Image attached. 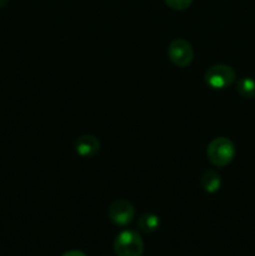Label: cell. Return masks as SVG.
Returning <instances> with one entry per match:
<instances>
[{"label":"cell","mask_w":255,"mask_h":256,"mask_svg":"<svg viewBox=\"0 0 255 256\" xmlns=\"http://www.w3.org/2000/svg\"><path fill=\"white\" fill-rule=\"evenodd\" d=\"M235 156V145L225 136H218L209 142L206 158L214 166L224 168L232 162Z\"/></svg>","instance_id":"1"},{"label":"cell","mask_w":255,"mask_h":256,"mask_svg":"<svg viewBox=\"0 0 255 256\" xmlns=\"http://www.w3.org/2000/svg\"><path fill=\"white\" fill-rule=\"evenodd\" d=\"M114 252L116 256H142L144 252V242L139 232L122 230L115 236Z\"/></svg>","instance_id":"2"},{"label":"cell","mask_w":255,"mask_h":256,"mask_svg":"<svg viewBox=\"0 0 255 256\" xmlns=\"http://www.w3.org/2000/svg\"><path fill=\"white\" fill-rule=\"evenodd\" d=\"M204 80L212 89L222 90L229 88L235 82V72L232 66L225 64H215L208 68Z\"/></svg>","instance_id":"3"},{"label":"cell","mask_w":255,"mask_h":256,"mask_svg":"<svg viewBox=\"0 0 255 256\" xmlns=\"http://www.w3.org/2000/svg\"><path fill=\"white\" fill-rule=\"evenodd\" d=\"M168 55L174 65L179 68H186L194 59V49L192 44L185 39H174L170 42L168 48Z\"/></svg>","instance_id":"4"},{"label":"cell","mask_w":255,"mask_h":256,"mask_svg":"<svg viewBox=\"0 0 255 256\" xmlns=\"http://www.w3.org/2000/svg\"><path fill=\"white\" fill-rule=\"evenodd\" d=\"M108 215H109L110 222L114 225L126 226L135 218L134 205L125 199H118L110 205Z\"/></svg>","instance_id":"5"},{"label":"cell","mask_w":255,"mask_h":256,"mask_svg":"<svg viewBox=\"0 0 255 256\" xmlns=\"http://www.w3.org/2000/svg\"><path fill=\"white\" fill-rule=\"evenodd\" d=\"M100 142L94 135H82L75 142V152L82 158H92L99 152Z\"/></svg>","instance_id":"6"},{"label":"cell","mask_w":255,"mask_h":256,"mask_svg":"<svg viewBox=\"0 0 255 256\" xmlns=\"http://www.w3.org/2000/svg\"><path fill=\"white\" fill-rule=\"evenodd\" d=\"M200 184H202V188L204 189V192H206L208 194H212V192H216L220 189V186H222V179H220V175L216 172H214V170H206L202 175Z\"/></svg>","instance_id":"7"},{"label":"cell","mask_w":255,"mask_h":256,"mask_svg":"<svg viewBox=\"0 0 255 256\" xmlns=\"http://www.w3.org/2000/svg\"><path fill=\"white\" fill-rule=\"evenodd\" d=\"M160 226V219L158 215L152 214V212H146L142 214V216L138 219V229L145 234H152V232H156Z\"/></svg>","instance_id":"8"},{"label":"cell","mask_w":255,"mask_h":256,"mask_svg":"<svg viewBox=\"0 0 255 256\" xmlns=\"http://www.w3.org/2000/svg\"><path fill=\"white\" fill-rule=\"evenodd\" d=\"M236 90L240 96L245 98V99H252L255 98V80L249 76L242 78L238 80Z\"/></svg>","instance_id":"9"},{"label":"cell","mask_w":255,"mask_h":256,"mask_svg":"<svg viewBox=\"0 0 255 256\" xmlns=\"http://www.w3.org/2000/svg\"><path fill=\"white\" fill-rule=\"evenodd\" d=\"M165 4L174 10H185L192 5V0H164Z\"/></svg>","instance_id":"10"},{"label":"cell","mask_w":255,"mask_h":256,"mask_svg":"<svg viewBox=\"0 0 255 256\" xmlns=\"http://www.w3.org/2000/svg\"><path fill=\"white\" fill-rule=\"evenodd\" d=\"M62 256H86L85 252H80V250H69V252H65Z\"/></svg>","instance_id":"11"},{"label":"cell","mask_w":255,"mask_h":256,"mask_svg":"<svg viewBox=\"0 0 255 256\" xmlns=\"http://www.w3.org/2000/svg\"><path fill=\"white\" fill-rule=\"evenodd\" d=\"M8 4V0H0V8H4Z\"/></svg>","instance_id":"12"}]
</instances>
